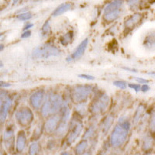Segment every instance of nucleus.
Masks as SVG:
<instances>
[{"mask_svg":"<svg viewBox=\"0 0 155 155\" xmlns=\"http://www.w3.org/2000/svg\"><path fill=\"white\" fill-rule=\"evenodd\" d=\"M88 39L86 38L85 39L84 41H82L81 42V44L78 45L77 48H76L75 51H74L73 54L71 56V60H75V59H78V58H81L84 53H85V50H86L87 46H88Z\"/></svg>","mask_w":155,"mask_h":155,"instance_id":"13","label":"nucleus"},{"mask_svg":"<svg viewBox=\"0 0 155 155\" xmlns=\"http://www.w3.org/2000/svg\"><path fill=\"white\" fill-rule=\"evenodd\" d=\"M11 85L8 82H5V81H0V87H4V88H8V87H10Z\"/></svg>","mask_w":155,"mask_h":155,"instance_id":"32","label":"nucleus"},{"mask_svg":"<svg viewBox=\"0 0 155 155\" xmlns=\"http://www.w3.org/2000/svg\"><path fill=\"white\" fill-rule=\"evenodd\" d=\"M140 90L142 92H146L150 90V87H149V85H148L147 84H144V85H143L142 86H140Z\"/></svg>","mask_w":155,"mask_h":155,"instance_id":"30","label":"nucleus"},{"mask_svg":"<svg viewBox=\"0 0 155 155\" xmlns=\"http://www.w3.org/2000/svg\"><path fill=\"white\" fill-rule=\"evenodd\" d=\"M4 49V45L2 44H0V51H2Z\"/></svg>","mask_w":155,"mask_h":155,"instance_id":"36","label":"nucleus"},{"mask_svg":"<svg viewBox=\"0 0 155 155\" xmlns=\"http://www.w3.org/2000/svg\"><path fill=\"white\" fill-rule=\"evenodd\" d=\"M113 85L115 86L118 87L121 89H126L127 88V83L123 81H113Z\"/></svg>","mask_w":155,"mask_h":155,"instance_id":"25","label":"nucleus"},{"mask_svg":"<svg viewBox=\"0 0 155 155\" xmlns=\"http://www.w3.org/2000/svg\"><path fill=\"white\" fill-rule=\"evenodd\" d=\"M87 147H88V142H87L86 140L81 141V142L78 143V145L76 147V153H78V154H81V153H83L85 151Z\"/></svg>","mask_w":155,"mask_h":155,"instance_id":"17","label":"nucleus"},{"mask_svg":"<svg viewBox=\"0 0 155 155\" xmlns=\"http://www.w3.org/2000/svg\"><path fill=\"white\" fill-rule=\"evenodd\" d=\"M34 27V24L33 23H28V24H27L26 26L24 27V28H23V30H28V29L31 28V27Z\"/></svg>","mask_w":155,"mask_h":155,"instance_id":"33","label":"nucleus"},{"mask_svg":"<svg viewBox=\"0 0 155 155\" xmlns=\"http://www.w3.org/2000/svg\"><path fill=\"white\" fill-rule=\"evenodd\" d=\"M128 86L130 88H133L134 90H135V92H138L140 90V85H138V84H131V83H130Z\"/></svg>","mask_w":155,"mask_h":155,"instance_id":"26","label":"nucleus"},{"mask_svg":"<svg viewBox=\"0 0 155 155\" xmlns=\"http://www.w3.org/2000/svg\"><path fill=\"white\" fill-rule=\"evenodd\" d=\"M30 36H31V31H30V30H26L21 35V37L22 38H27V37H30Z\"/></svg>","mask_w":155,"mask_h":155,"instance_id":"31","label":"nucleus"},{"mask_svg":"<svg viewBox=\"0 0 155 155\" xmlns=\"http://www.w3.org/2000/svg\"><path fill=\"white\" fill-rule=\"evenodd\" d=\"M32 13L31 12H23V13H21V14H19L17 16L18 19L19 20H29L32 18Z\"/></svg>","mask_w":155,"mask_h":155,"instance_id":"23","label":"nucleus"},{"mask_svg":"<svg viewBox=\"0 0 155 155\" xmlns=\"http://www.w3.org/2000/svg\"><path fill=\"white\" fill-rule=\"evenodd\" d=\"M19 1H20V0H12V3H13V5H16Z\"/></svg>","mask_w":155,"mask_h":155,"instance_id":"35","label":"nucleus"},{"mask_svg":"<svg viewBox=\"0 0 155 155\" xmlns=\"http://www.w3.org/2000/svg\"><path fill=\"white\" fill-rule=\"evenodd\" d=\"M39 150H40V146H39L38 143H34L30 146V148H29V153L31 155L37 154L39 153Z\"/></svg>","mask_w":155,"mask_h":155,"instance_id":"21","label":"nucleus"},{"mask_svg":"<svg viewBox=\"0 0 155 155\" xmlns=\"http://www.w3.org/2000/svg\"><path fill=\"white\" fill-rule=\"evenodd\" d=\"M78 77L81 78H84V79H87V80H94L95 79V77L92 75H88V74H79Z\"/></svg>","mask_w":155,"mask_h":155,"instance_id":"27","label":"nucleus"},{"mask_svg":"<svg viewBox=\"0 0 155 155\" xmlns=\"http://www.w3.org/2000/svg\"><path fill=\"white\" fill-rule=\"evenodd\" d=\"M82 129L83 125L81 121H78V120L72 121V124L71 126L70 133L68 137V143L69 144H71L73 142L76 140V139L79 137L80 134L82 131Z\"/></svg>","mask_w":155,"mask_h":155,"instance_id":"9","label":"nucleus"},{"mask_svg":"<svg viewBox=\"0 0 155 155\" xmlns=\"http://www.w3.org/2000/svg\"><path fill=\"white\" fill-rule=\"evenodd\" d=\"M14 132L13 130L10 127H8L3 134V143L5 149L9 150L12 147H13L14 144Z\"/></svg>","mask_w":155,"mask_h":155,"instance_id":"11","label":"nucleus"},{"mask_svg":"<svg viewBox=\"0 0 155 155\" xmlns=\"http://www.w3.org/2000/svg\"><path fill=\"white\" fill-rule=\"evenodd\" d=\"M140 14H135L133 15L129 19H127L125 23V26L127 28H133L135 26V24L140 22Z\"/></svg>","mask_w":155,"mask_h":155,"instance_id":"16","label":"nucleus"},{"mask_svg":"<svg viewBox=\"0 0 155 155\" xmlns=\"http://www.w3.org/2000/svg\"><path fill=\"white\" fill-rule=\"evenodd\" d=\"M16 119L20 125L27 127L34 120V114L29 108H23L16 112Z\"/></svg>","mask_w":155,"mask_h":155,"instance_id":"7","label":"nucleus"},{"mask_svg":"<svg viewBox=\"0 0 155 155\" xmlns=\"http://www.w3.org/2000/svg\"><path fill=\"white\" fill-rule=\"evenodd\" d=\"M60 54V51L53 45L45 44L37 47L33 51V58L36 59H43L52 56H58Z\"/></svg>","mask_w":155,"mask_h":155,"instance_id":"4","label":"nucleus"},{"mask_svg":"<svg viewBox=\"0 0 155 155\" xmlns=\"http://www.w3.org/2000/svg\"><path fill=\"white\" fill-rule=\"evenodd\" d=\"M50 33H51V27H50L49 22L47 21L45 22L42 29H41V35H42L43 37H48Z\"/></svg>","mask_w":155,"mask_h":155,"instance_id":"19","label":"nucleus"},{"mask_svg":"<svg viewBox=\"0 0 155 155\" xmlns=\"http://www.w3.org/2000/svg\"><path fill=\"white\" fill-rule=\"evenodd\" d=\"M2 35V33H1V32H0V37H1Z\"/></svg>","mask_w":155,"mask_h":155,"instance_id":"38","label":"nucleus"},{"mask_svg":"<svg viewBox=\"0 0 155 155\" xmlns=\"http://www.w3.org/2000/svg\"><path fill=\"white\" fill-rule=\"evenodd\" d=\"M63 100L61 95L57 94H52L48 97L46 102H44L41 109V113L44 117L53 115L59 111V109L62 107Z\"/></svg>","mask_w":155,"mask_h":155,"instance_id":"2","label":"nucleus"},{"mask_svg":"<svg viewBox=\"0 0 155 155\" xmlns=\"http://www.w3.org/2000/svg\"><path fill=\"white\" fill-rule=\"evenodd\" d=\"M123 0H113L104 9V19L107 22H113L120 16Z\"/></svg>","mask_w":155,"mask_h":155,"instance_id":"3","label":"nucleus"},{"mask_svg":"<svg viewBox=\"0 0 155 155\" xmlns=\"http://www.w3.org/2000/svg\"><path fill=\"white\" fill-rule=\"evenodd\" d=\"M136 81L139 82L140 84H147L149 83V81L147 79H143V78H136Z\"/></svg>","mask_w":155,"mask_h":155,"instance_id":"29","label":"nucleus"},{"mask_svg":"<svg viewBox=\"0 0 155 155\" xmlns=\"http://www.w3.org/2000/svg\"><path fill=\"white\" fill-rule=\"evenodd\" d=\"M124 69L127 71H130L131 72H137V71L135 70V69H131V68H124Z\"/></svg>","mask_w":155,"mask_h":155,"instance_id":"34","label":"nucleus"},{"mask_svg":"<svg viewBox=\"0 0 155 155\" xmlns=\"http://www.w3.org/2000/svg\"><path fill=\"white\" fill-rule=\"evenodd\" d=\"M12 104L10 95L5 92H0V124L5 121Z\"/></svg>","mask_w":155,"mask_h":155,"instance_id":"5","label":"nucleus"},{"mask_svg":"<svg viewBox=\"0 0 155 155\" xmlns=\"http://www.w3.org/2000/svg\"><path fill=\"white\" fill-rule=\"evenodd\" d=\"M71 8V5L70 3H62L59 6L56 8L54 9L53 12H52V16L56 17V16H61L64 12H68V10H70Z\"/></svg>","mask_w":155,"mask_h":155,"instance_id":"15","label":"nucleus"},{"mask_svg":"<svg viewBox=\"0 0 155 155\" xmlns=\"http://www.w3.org/2000/svg\"><path fill=\"white\" fill-rule=\"evenodd\" d=\"M92 87L88 85H79L76 86L71 92L72 100L76 103H82L88 98Z\"/></svg>","mask_w":155,"mask_h":155,"instance_id":"6","label":"nucleus"},{"mask_svg":"<svg viewBox=\"0 0 155 155\" xmlns=\"http://www.w3.org/2000/svg\"><path fill=\"white\" fill-rule=\"evenodd\" d=\"M26 143H27V137H26V134L23 130H20L17 134L16 137V150L19 153H21L24 150L25 147H26Z\"/></svg>","mask_w":155,"mask_h":155,"instance_id":"14","label":"nucleus"},{"mask_svg":"<svg viewBox=\"0 0 155 155\" xmlns=\"http://www.w3.org/2000/svg\"><path fill=\"white\" fill-rule=\"evenodd\" d=\"M109 105V97L102 95L96 99L92 106V112L94 113H103L107 110Z\"/></svg>","mask_w":155,"mask_h":155,"instance_id":"8","label":"nucleus"},{"mask_svg":"<svg viewBox=\"0 0 155 155\" xmlns=\"http://www.w3.org/2000/svg\"><path fill=\"white\" fill-rule=\"evenodd\" d=\"M130 128V124L128 120H120L111 134V144L113 147H120L124 144L127 138Z\"/></svg>","mask_w":155,"mask_h":155,"instance_id":"1","label":"nucleus"},{"mask_svg":"<svg viewBox=\"0 0 155 155\" xmlns=\"http://www.w3.org/2000/svg\"><path fill=\"white\" fill-rule=\"evenodd\" d=\"M72 32H69L68 34H64L63 37L61 38V43L64 46H67L68 44H70L72 41Z\"/></svg>","mask_w":155,"mask_h":155,"instance_id":"18","label":"nucleus"},{"mask_svg":"<svg viewBox=\"0 0 155 155\" xmlns=\"http://www.w3.org/2000/svg\"><path fill=\"white\" fill-rule=\"evenodd\" d=\"M127 1L130 6H134V5H137L140 0H127Z\"/></svg>","mask_w":155,"mask_h":155,"instance_id":"28","label":"nucleus"},{"mask_svg":"<svg viewBox=\"0 0 155 155\" xmlns=\"http://www.w3.org/2000/svg\"><path fill=\"white\" fill-rule=\"evenodd\" d=\"M113 118L112 116H109V117L105 120L104 124H103V127H102V129H103V130H104L105 132H106V131L109 129V127H111L112 124H113Z\"/></svg>","mask_w":155,"mask_h":155,"instance_id":"22","label":"nucleus"},{"mask_svg":"<svg viewBox=\"0 0 155 155\" xmlns=\"http://www.w3.org/2000/svg\"><path fill=\"white\" fill-rule=\"evenodd\" d=\"M145 46L147 48H153V45H154V36L153 35H149L146 37L144 41Z\"/></svg>","mask_w":155,"mask_h":155,"instance_id":"20","label":"nucleus"},{"mask_svg":"<svg viewBox=\"0 0 155 155\" xmlns=\"http://www.w3.org/2000/svg\"><path fill=\"white\" fill-rule=\"evenodd\" d=\"M3 67V63H2V61L1 60H0V68H2Z\"/></svg>","mask_w":155,"mask_h":155,"instance_id":"37","label":"nucleus"},{"mask_svg":"<svg viewBox=\"0 0 155 155\" xmlns=\"http://www.w3.org/2000/svg\"><path fill=\"white\" fill-rule=\"evenodd\" d=\"M152 147V139L151 138H146L143 143V149L147 150Z\"/></svg>","mask_w":155,"mask_h":155,"instance_id":"24","label":"nucleus"},{"mask_svg":"<svg viewBox=\"0 0 155 155\" xmlns=\"http://www.w3.org/2000/svg\"><path fill=\"white\" fill-rule=\"evenodd\" d=\"M44 95H45V92L44 90H38L37 92H34V94H32L30 96V104L32 106L36 109H40L41 105L43 104L44 99Z\"/></svg>","mask_w":155,"mask_h":155,"instance_id":"10","label":"nucleus"},{"mask_svg":"<svg viewBox=\"0 0 155 155\" xmlns=\"http://www.w3.org/2000/svg\"><path fill=\"white\" fill-rule=\"evenodd\" d=\"M61 116L59 115H54L47 121L45 124V130L48 134H52L57 130L58 124L60 123Z\"/></svg>","mask_w":155,"mask_h":155,"instance_id":"12","label":"nucleus"}]
</instances>
